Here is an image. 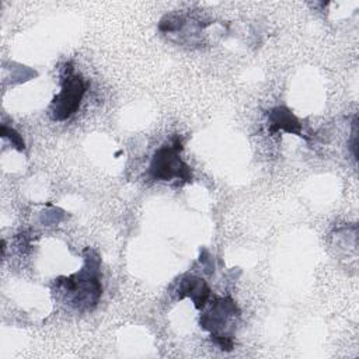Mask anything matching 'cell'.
<instances>
[{
	"mask_svg": "<svg viewBox=\"0 0 359 359\" xmlns=\"http://www.w3.org/2000/svg\"><path fill=\"white\" fill-rule=\"evenodd\" d=\"M98 269L100 259L93 251H90L84 266L70 276L59 278L56 280V287L62 289L63 293L69 296V302L73 307L80 310L91 309L98 303L102 293Z\"/></svg>",
	"mask_w": 359,
	"mask_h": 359,
	"instance_id": "1",
	"label": "cell"
},
{
	"mask_svg": "<svg viewBox=\"0 0 359 359\" xmlns=\"http://www.w3.org/2000/svg\"><path fill=\"white\" fill-rule=\"evenodd\" d=\"M240 317V310L231 297L216 299L210 309L201 316V327L210 332L215 344L223 351L233 349V331Z\"/></svg>",
	"mask_w": 359,
	"mask_h": 359,
	"instance_id": "2",
	"label": "cell"
},
{
	"mask_svg": "<svg viewBox=\"0 0 359 359\" xmlns=\"http://www.w3.org/2000/svg\"><path fill=\"white\" fill-rule=\"evenodd\" d=\"M84 93V79L80 74L74 73L72 63H66L62 73L60 91L53 97L49 107L50 118L53 121H65L70 118L79 109Z\"/></svg>",
	"mask_w": 359,
	"mask_h": 359,
	"instance_id": "3",
	"label": "cell"
},
{
	"mask_svg": "<svg viewBox=\"0 0 359 359\" xmlns=\"http://www.w3.org/2000/svg\"><path fill=\"white\" fill-rule=\"evenodd\" d=\"M181 150L182 143L180 139H174L170 144L157 149L149 165V178L153 181H171L177 178L178 181L189 182L192 172L189 165L181 160Z\"/></svg>",
	"mask_w": 359,
	"mask_h": 359,
	"instance_id": "4",
	"label": "cell"
},
{
	"mask_svg": "<svg viewBox=\"0 0 359 359\" xmlns=\"http://www.w3.org/2000/svg\"><path fill=\"white\" fill-rule=\"evenodd\" d=\"M209 296H210V289L202 278L195 275L182 276L178 286V299L191 297L195 307L202 310L206 306Z\"/></svg>",
	"mask_w": 359,
	"mask_h": 359,
	"instance_id": "5",
	"label": "cell"
},
{
	"mask_svg": "<svg viewBox=\"0 0 359 359\" xmlns=\"http://www.w3.org/2000/svg\"><path fill=\"white\" fill-rule=\"evenodd\" d=\"M268 125L271 132L283 130L303 137L300 122L286 107H276L271 109V112L268 114Z\"/></svg>",
	"mask_w": 359,
	"mask_h": 359,
	"instance_id": "6",
	"label": "cell"
},
{
	"mask_svg": "<svg viewBox=\"0 0 359 359\" xmlns=\"http://www.w3.org/2000/svg\"><path fill=\"white\" fill-rule=\"evenodd\" d=\"M0 135H1V137H8V140L11 142V144H13L17 150L22 151V150L25 149V143H24L22 137H21L13 128H7L6 125H1Z\"/></svg>",
	"mask_w": 359,
	"mask_h": 359,
	"instance_id": "7",
	"label": "cell"
}]
</instances>
